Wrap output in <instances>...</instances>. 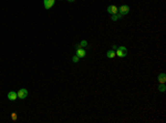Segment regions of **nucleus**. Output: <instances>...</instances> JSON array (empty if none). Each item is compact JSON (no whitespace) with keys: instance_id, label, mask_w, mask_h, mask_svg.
Here are the masks:
<instances>
[{"instance_id":"9b49d317","label":"nucleus","mask_w":166,"mask_h":123,"mask_svg":"<svg viewBox=\"0 0 166 123\" xmlns=\"http://www.w3.org/2000/svg\"><path fill=\"white\" fill-rule=\"evenodd\" d=\"M79 59H80V58L78 57V55H74V57L72 58V61H73L74 63H76V62H79Z\"/></svg>"},{"instance_id":"6e6552de","label":"nucleus","mask_w":166,"mask_h":123,"mask_svg":"<svg viewBox=\"0 0 166 123\" xmlns=\"http://www.w3.org/2000/svg\"><path fill=\"white\" fill-rule=\"evenodd\" d=\"M115 55H116V52H115V50H110V51L106 52V57L109 58V59H112V58H114Z\"/></svg>"},{"instance_id":"4468645a","label":"nucleus","mask_w":166,"mask_h":123,"mask_svg":"<svg viewBox=\"0 0 166 123\" xmlns=\"http://www.w3.org/2000/svg\"><path fill=\"white\" fill-rule=\"evenodd\" d=\"M12 120H13V121L17 120V114H16V113H12Z\"/></svg>"},{"instance_id":"0eeeda50","label":"nucleus","mask_w":166,"mask_h":123,"mask_svg":"<svg viewBox=\"0 0 166 123\" xmlns=\"http://www.w3.org/2000/svg\"><path fill=\"white\" fill-rule=\"evenodd\" d=\"M85 55H86V52H85L84 49H81V48H79V49L76 50V55L79 58H84Z\"/></svg>"},{"instance_id":"2eb2a0df","label":"nucleus","mask_w":166,"mask_h":123,"mask_svg":"<svg viewBox=\"0 0 166 123\" xmlns=\"http://www.w3.org/2000/svg\"><path fill=\"white\" fill-rule=\"evenodd\" d=\"M68 1H69V2H73L74 0H68Z\"/></svg>"},{"instance_id":"1a4fd4ad","label":"nucleus","mask_w":166,"mask_h":123,"mask_svg":"<svg viewBox=\"0 0 166 123\" xmlns=\"http://www.w3.org/2000/svg\"><path fill=\"white\" fill-rule=\"evenodd\" d=\"M158 82H159V83H165L166 82V74L165 73H161L158 75Z\"/></svg>"},{"instance_id":"7ed1b4c3","label":"nucleus","mask_w":166,"mask_h":123,"mask_svg":"<svg viewBox=\"0 0 166 123\" xmlns=\"http://www.w3.org/2000/svg\"><path fill=\"white\" fill-rule=\"evenodd\" d=\"M17 94H18V98L19 99H26L28 96V91L27 89H20Z\"/></svg>"},{"instance_id":"20e7f679","label":"nucleus","mask_w":166,"mask_h":123,"mask_svg":"<svg viewBox=\"0 0 166 123\" xmlns=\"http://www.w3.org/2000/svg\"><path fill=\"white\" fill-rule=\"evenodd\" d=\"M119 11H120V14H122V16H124V14H127L128 12H130V7L128 6H122L121 8H119Z\"/></svg>"},{"instance_id":"f03ea898","label":"nucleus","mask_w":166,"mask_h":123,"mask_svg":"<svg viewBox=\"0 0 166 123\" xmlns=\"http://www.w3.org/2000/svg\"><path fill=\"white\" fill-rule=\"evenodd\" d=\"M106 11L111 14H117L119 12V8H117L116 6H109L107 8H106Z\"/></svg>"},{"instance_id":"9d476101","label":"nucleus","mask_w":166,"mask_h":123,"mask_svg":"<svg viewBox=\"0 0 166 123\" xmlns=\"http://www.w3.org/2000/svg\"><path fill=\"white\" fill-rule=\"evenodd\" d=\"M165 90H166L165 83H161V84L158 85V91H161V92H165Z\"/></svg>"},{"instance_id":"f8f14e48","label":"nucleus","mask_w":166,"mask_h":123,"mask_svg":"<svg viewBox=\"0 0 166 123\" xmlns=\"http://www.w3.org/2000/svg\"><path fill=\"white\" fill-rule=\"evenodd\" d=\"M87 46V42L85 40H83V41H81V43H80V47H86Z\"/></svg>"},{"instance_id":"ddd939ff","label":"nucleus","mask_w":166,"mask_h":123,"mask_svg":"<svg viewBox=\"0 0 166 123\" xmlns=\"http://www.w3.org/2000/svg\"><path fill=\"white\" fill-rule=\"evenodd\" d=\"M117 19H119V16H117V14H112V20H113V21H116Z\"/></svg>"},{"instance_id":"f257e3e1","label":"nucleus","mask_w":166,"mask_h":123,"mask_svg":"<svg viewBox=\"0 0 166 123\" xmlns=\"http://www.w3.org/2000/svg\"><path fill=\"white\" fill-rule=\"evenodd\" d=\"M116 55L120 58H124L127 55V49H126L124 46H121V47H117L116 48Z\"/></svg>"},{"instance_id":"423d86ee","label":"nucleus","mask_w":166,"mask_h":123,"mask_svg":"<svg viewBox=\"0 0 166 123\" xmlns=\"http://www.w3.org/2000/svg\"><path fill=\"white\" fill-rule=\"evenodd\" d=\"M17 98H18V94H17L14 91H10V92L8 93V99L10 101H14Z\"/></svg>"},{"instance_id":"39448f33","label":"nucleus","mask_w":166,"mask_h":123,"mask_svg":"<svg viewBox=\"0 0 166 123\" xmlns=\"http://www.w3.org/2000/svg\"><path fill=\"white\" fill-rule=\"evenodd\" d=\"M54 2H55V0H43L44 8H46V9H50L51 7H53Z\"/></svg>"}]
</instances>
